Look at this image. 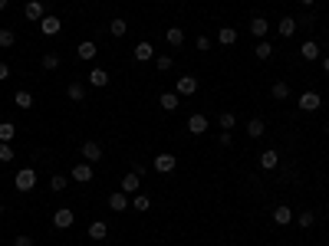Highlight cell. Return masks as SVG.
Listing matches in <instances>:
<instances>
[{"mask_svg":"<svg viewBox=\"0 0 329 246\" xmlns=\"http://www.w3.org/2000/svg\"><path fill=\"white\" fill-rule=\"evenodd\" d=\"M0 214H4V203H0Z\"/></svg>","mask_w":329,"mask_h":246,"instance_id":"7dc6e473","label":"cell"},{"mask_svg":"<svg viewBox=\"0 0 329 246\" xmlns=\"http://www.w3.org/2000/svg\"><path fill=\"white\" fill-rule=\"evenodd\" d=\"M174 92H178L181 98H185V95H194V92H198V79H194V76H178Z\"/></svg>","mask_w":329,"mask_h":246,"instance_id":"7a4b0ae2","label":"cell"},{"mask_svg":"<svg viewBox=\"0 0 329 246\" xmlns=\"http://www.w3.org/2000/svg\"><path fill=\"white\" fill-rule=\"evenodd\" d=\"M300 4H306V7H310V4H313V0H300Z\"/></svg>","mask_w":329,"mask_h":246,"instance_id":"bcb514c9","label":"cell"},{"mask_svg":"<svg viewBox=\"0 0 329 246\" xmlns=\"http://www.w3.org/2000/svg\"><path fill=\"white\" fill-rule=\"evenodd\" d=\"M23 17H26V20H43V17H46L43 0H30V4L23 7Z\"/></svg>","mask_w":329,"mask_h":246,"instance_id":"8992f818","label":"cell"},{"mask_svg":"<svg viewBox=\"0 0 329 246\" xmlns=\"http://www.w3.org/2000/svg\"><path fill=\"white\" fill-rule=\"evenodd\" d=\"M138 184H142V174H125L122 178V194H138Z\"/></svg>","mask_w":329,"mask_h":246,"instance_id":"9c48e42d","label":"cell"},{"mask_svg":"<svg viewBox=\"0 0 329 246\" xmlns=\"http://www.w3.org/2000/svg\"><path fill=\"white\" fill-rule=\"evenodd\" d=\"M89 86H96V89L109 86V73H106V69H99V66H96L93 73H89Z\"/></svg>","mask_w":329,"mask_h":246,"instance_id":"e0dca14e","label":"cell"},{"mask_svg":"<svg viewBox=\"0 0 329 246\" xmlns=\"http://www.w3.org/2000/svg\"><path fill=\"white\" fill-rule=\"evenodd\" d=\"M109 33H112V37H125V33H129V23H125V20H112V23H109Z\"/></svg>","mask_w":329,"mask_h":246,"instance_id":"1f68e13d","label":"cell"},{"mask_svg":"<svg viewBox=\"0 0 329 246\" xmlns=\"http://www.w3.org/2000/svg\"><path fill=\"white\" fill-rule=\"evenodd\" d=\"M13 154H17V151L10 148V142H0V161H7V164H10V161H13Z\"/></svg>","mask_w":329,"mask_h":246,"instance_id":"e575fe53","label":"cell"},{"mask_svg":"<svg viewBox=\"0 0 329 246\" xmlns=\"http://www.w3.org/2000/svg\"><path fill=\"white\" fill-rule=\"evenodd\" d=\"M267 30H270V20L267 17H254V20H250V33H254V37H267Z\"/></svg>","mask_w":329,"mask_h":246,"instance_id":"2e32d148","label":"cell"},{"mask_svg":"<svg viewBox=\"0 0 329 246\" xmlns=\"http://www.w3.org/2000/svg\"><path fill=\"white\" fill-rule=\"evenodd\" d=\"M277 164H280V154H277V151H263V154H260V167H267V171H274Z\"/></svg>","mask_w":329,"mask_h":246,"instance_id":"d4e9b609","label":"cell"},{"mask_svg":"<svg viewBox=\"0 0 329 246\" xmlns=\"http://www.w3.org/2000/svg\"><path fill=\"white\" fill-rule=\"evenodd\" d=\"M165 40H168L171 46H181V43H185V33H181L178 26H168V30H165Z\"/></svg>","mask_w":329,"mask_h":246,"instance_id":"484cf974","label":"cell"},{"mask_svg":"<svg viewBox=\"0 0 329 246\" xmlns=\"http://www.w3.org/2000/svg\"><path fill=\"white\" fill-rule=\"evenodd\" d=\"M13 246H33V236H17Z\"/></svg>","mask_w":329,"mask_h":246,"instance_id":"60d3db41","label":"cell"},{"mask_svg":"<svg viewBox=\"0 0 329 246\" xmlns=\"http://www.w3.org/2000/svg\"><path fill=\"white\" fill-rule=\"evenodd\" d=\"M300 53H303V59H319V43L316 40H306V43L300 46Z\"/></svg>","mask_w":329,"mask_h":246,"instance_id":"44dd1931","label":"cell"},{"mask_svg":"<svg viewBox=\"0 0 329 246\" xmlns=\"http://www.w3.org/2000/svg\"><path fill=\"white\" fill-rule=\"evenodd\" d=\"M13 184H17V191H33V187H37V171H33V167H23V171H17Z\"/></svg>","mask_w":329,"mask_h":246,"instance_id":"6da1fadb","label":"cell"},{"mask_svg":"<svg viewBox=\"0 0 329 246\" xmlns=\"http://www.w3.org/2000/svg\"><path fill=\"white\" fill-rule=\"evenodd\" d=\"M254 56H257V59H270V56H274V46H270L267 40H260V43L254 46Z\"/></svg>","mask_w":329,"mask_h":246,"instance_id":"f1b7e54d","label":"cell"},{"mask_svg":"<svg viewBox=\"0 0 329 246\" xmlns=\"http://www.w3.org/2000/svg\"><path fill=\"white\" fill-rule=\"evenodd\" d=\"M13 30H0V46H13Z\"/></svg>","mask_w":329,"mask_h":246,"instance_id":"ab89813d","label":"cell"},{"mask_svg":"<svg viewBox=\"0 0 329 246\" xmlns=\"http://www.w3.org/2000/svg\"><path fill=\"white\" fill-rule=\"evenodd\" d=\"M43 69H59V56L56 53H43Z\"/></svg>","mask_w":329,"mask_h":246,"instance_id":"8d00e7d4","label":"cell"},{"mask_svg":"<svg viewBox=\"0 0 329 246\" xmlns=\"http://www.w3.org/2000/svg\"><path fill=\"white\" fill-rule=\"evenodd\" d=\"M296 17H280V37H293L296 33Z\"/></svg>","mask_w":329,"mask_h":246,"instance_id":"d6986e66","label":"cell"},{"mask_svg":"<svg viewBox=\"0 0 329 246\" xmlns=\"http://www.w3.org/2000/svg\"><path fill=\"white\" fill-rule=\"evenodd\" d=\"M230 142H234V138H230V131H221V145L230 148Z\"/></svg>","mask_w":329,"mask_h":246,"instance_id":"b9f144b4","label":"cell"},{"mask_svg":"<svg viewBox=\"0 0 329 246\" xmlns=\"http://www.w3.org/2000/svg\"><path fill=\"white\" fill-rule=\"evenodd\" d=\"M270 95H274L277 102L280 98H290V86H286V82H274V86H270Z\"/></svg>","mask_w":329,"mask_h":246,"instance_id":"4dcf8cb0","label":"cell"},{"mask_svg":"<svg viewBox=\"0 0 329 246\" xmlns=\"http://www.w3.org/2000/svg\"><path fill=\"white\" fill-rule=\"evenodd\" d=\"M218 125H221V131H230L237 125V118H234V112H224V115L218 118Z\"/></svg>","mask_w":329,"mask_h":246,"instance_id":"d6a6232c","label":"cell"},{"mask_svg":"<svg viewBox=\"0 0 329 246\" xmlns=\"http://www.w3.org/2000/svg\"><path fill=\"white\" fill-rule=\"evenodd\" d=\"M73 181H79V184H89V181H93V164H89V161L76 164V167H73Z\"/></svg>","mask_w":329,"mask_h":246,"instance_id":"52a82bcc","label":"cell"},{"mask_svg":"<svg viewBox=\"0 0 329 246\" xmlns=\"http://www.w3.org/2000/svg\"><path fill=\"white\" fill-rule=\"evenodd\" d=\"M96 53H99V46H96L93 40H82V43L76 46V56H79V59H96Z\"/></svg>","mask_w":329,"mask_h":246,"instance_id":"ba28073f","label":"cell"},{"mask_svg":"<svg viewBox=\"0 0 329 246\" xmlns=\"http://www.w3.org/2000/svg\"><path fill=\"white\" fill-rule=\"evenodd\" d=\"M79 151H82V158H86L89 164H93V161H99V158H102V148H99V142H86V145L79 148Z\"/></svg>","mask_w":329,"mask_h":246,"instance_id":"30bf717a","label":"cell"},{"mask_svg":"<svg viewBox=\"0 0 329 246\" xmlns=\"http://www.w3.org/2000/svg\"><path fill=\"white\" fill-rule=\"evenodd\" d=\"M174 167H178V158H174V154L162 151V154H158V158H155V171H158V174H171Z\"/></svg>","mask_w":329,"mask_h":246,"instance_id":"277c9868","label":"cell"},{"mask_svg":"<svg viewBox=\"0 0 329 246\" xmlns=\"http://www.w3.org/2000/svg\"><path fill=\"white\" fill-rule=\"evenodd\" d=\"M155 69L158 73H168L171 69V56H155Z\"/></svg>","mask_w":329,"mask_h":246,"instance_id":"74e56055","label":"cell"},{"mask_svg":"<svg viewBox=\"0 0 329 246\" xmlns=\"http://www.w3.org/2000/svg\"><path fill=\"white\" fill-rule=\"evenodd\" d=\"M296 105H300L303 112H316L319 105H323V98H319V92H313V89H310V92H303V95L296 98Z\"/></svg>","mask_w":329,"mask_h":246,"instance_id":"3957f363","label":"cell"},{"mask_svg":"<svg viewBox=\"0 0 329 246\" xmlns=\"http://www.w3.org/2000/svg\"><path fill=\"white\" fill-rule=\"evenodd\" d=\"M66 95L73 98V102H82V98H86V86H82V82H69Z\"/></svg>","mask_w":329,"mask_h":246,"instance_id":"603a6c76","label":"cell"},{"mask_svg":"<svg viewBox=\"0 0 329 246\" xmlns=\"http://www.w3.org/2000/svg\"><path fill=\"white\" fill-rule=\"evenodd\" d=\"M188 131H191V135H204L207 131V118L204 115H191L188 118Z\"/></svg>","mask_w":329,"mask_h":246,"instance_id":"7c38bea8","label":"cell"},{"mask_svg":"<svg viewBox=\"0 0 329 246\" xmlns=\"http://www.w3.org/2000/svg\"><path fill=\"white\" fill-rule=\"evenodd\" d=\"M194 49L207 53V49H211V37H198V40H194Z\"/></svg>","mask_w":329,"mask_h":246,"instance_id":"f35d334b","label":"cell"},{"mask_svg":"<svg viewBox=\"0 0 329 246\" xmlns=\"http://www.w3.org/2000/svg\"><path fill=\"white\" fill-rule=\"evenodd\" d=\"M323 73L329 76V56H323Z\"/></svg>","mask_w":329,"mask_h":246,"instance_id":"ee69618b","label":"cell"},{"mask_svg":"<svg viewBox=\"0 0 329 246\" xmlns=\"http://www.w3.org/2000/svg\"><path fill=\"white\" fill-rule=\"evenodd\" d=\"M158 102H162L165 112H174V109L181 105V95H178V92H162V98H158Z\"/></svg>","mask_w":329,"mask_h":246,"instance_id":"ac0fdd59","label":"cell"},{"mask_svg":"<svg viewBox=\"0 0 329 246\" xmlns=\"http://www.w3.org/2000/svg\"><path fill=\"white\" fill-rule=\"evenodd\" d=\"M313 220H316V217H313V210H303V214L296 217V223H300L303 230H310V227H313Z\"/></svg>","mask_w":329,"mask_h":246,"instance_id":"836d02e7","label":"cell"},{"mask_svg":"<svg viewBox=\"0 0 329 246\" xmlns=\"http://www.w3.org/2000/svg\"><path fill=\"white\" fill-rule=\"evenodd\" d=\"M59 17H43V20H40V30H43L46 33V37H56V33H59Z\"/></svg>","mask_w":329,"mask_h":246,"instance_id":"4fadbf2b","label":"cell"},{"mask_svg":"<svg viewBox=\"0 0 329 246\" xmlns=\"http://www.w3.org/2000/svg\"><path fill=\"white\" fill-rule=\"evenodd\" d=\"M263 131H267V125H263L260 118H250V122H247V135H250V138H260Z\"/></svg>","mask_w":329,"mask_h":246,"instance_id":"4316f807","label":"cell"},{"mask_svg":"<svg viewBox=\"0 0 329 246\" xmlns=\"http://www.w3.org/2000/svg\"><path fill=\"white\" fill-rule=\"evenodd\" d=\"M7 4H10V0H0V10H7Z\"/></svg>","mask_w":329,"mask_h":246,"instance_id":"f6af8a7d","label":"cell"},{"mask_svg":"<svg viewBox=\"0 0 329 246\" xmlns=\"http://www.w3.org/2000/svg\"><path fill=\"white\" fill-rule=\"evenodd\" d=\"M290 220H293V210L286 207V203H280V207L274 210V223H277V227H286Z\"/></svg>","mask_w":329,"mask_h":246,"instance_id":"5bb4252c","label":"cell"},{"mask_svg":"<svg viewBox=\"0 0 329 246\" xmlns=\"http://www.w3.org/2000/svg\"><path fill=\"white\" fill-rule=\"evenodd\" d=\"M66 184H69V178H63V174H56V178H50V187H53L56 194H59V191H66Z\"/></svg>","mask_w":329,"mask_h":246,"instance_id":"d590c367","label":"cell"},{"mask_svg":"<svg viewBox=\"0 0 329 246\" xmlns=\"http://www.w3.org/2000/svg\"><path fill=\"white\" fill-rule=\"evenodd\" d=\"M132 207H135L138 214H145V210L152 207V197H145V194H132Z\"/></svg>","mask_w":329,"mask_h":246,"instance_id":"83f0119b","label":"cell"},{"mask_svg":"<svg viewBox=\"0 0 329 246\" xmlns=\"http://www.w3.org/2000/svg\"><path fill=\"white\" fill-rule=\"evenodd\" d=\"M218 43L221 46H234L237 43V30H234V26H221V30H218Z\"/></svg>","mask_w":329,"mask_h":246,"instance_id":"9a60e30c","label":"cell"},{"mask_svg":"<svg viewBox=\"0 0 329 246\" xmlns=\"http://www.w3.org/2000/svg\"><path fill=\"white\" fill-rule=\"evenodd\" d=\"M132 56H135V62H148V59H155V46L152 43H138Z\"/></svg>","mask_w":329,"mask_h":246,"instance_id":"8fae6325","label":"cell"},{"mask_svg":"<svg viewBox=\"0 0 329 246\" xmlns=\"http://www.w3.org/2000/svg\"><path fill=\"white\" fill-rule=\"evenodd\" d=\"M109 207H112V210H125V207H132V200H129L122 191H115V194L109 197Z\"/></svg>","mask_w":329,"mask_h":246,"instance_id":"7402d4cb","label":"cell"},{"mask_svg":"<svg viewBox=\"0 0 329 246\" xmlns=\"http://www.w3.org/2000/svg\"><path fill=\"white\" fill-rule=\"evenodd\" d=\"M89 236H93V240H106V236H109V227L102 220H93V223H89Z\"/></svg>","mask_w":329,"mask_h":246,"instance_id":"ffe728a7","label":"cell"},{"mask_svg":"<svg viewBox=\"0 0 329 246\" xmlns=\"http://www.w3.org/2000/svg\"><path fill=\"white\" fill-rule=\"evenodd\" d=\"M13 135H17V125L13 122H0V142H13Z\"/></svg>","mask_w":329,"mask_h":246,"instance_id":"f546056e","label":"cell"},{"mask_svg":"<svg viewBox=\"0 0 329 246\" xmlns=\"http://www.w3.org/2000/svg\"><path fill=\"white\" fill-rule=\"evenodd\" d=\"M73 220H76V217H73V210H69V207H59L53 214V227L56 230H69V227H73Z\"/></svg>","mask_w":329,"mask_h":246,"instance_id":"5b68a950","label":"cell"},{"mask_svg":"<svg viewBox=\"0 0 329 246\" xmlns=\"http://www.w3.org/2000/svg\"><path fill=\"white\" fill-rule=\"evenodd\" d=\"M7 76H10V66H7V62H0V82H4Z\"/></svg>","mask_w":329,"mask_h":246,"instance_id":"7bdbcfd3","label":"cell"},{"mask_svg":"<svg viewBox=\"0 0 329 246\" xmlns=\"http://www.w3.org/2000/svg\"><path fill=\"white\" fill-rule=\"evenodd\" d=\"M13 102H17V109H33V95L26 92V89H20V92H13Z\"/></svg>","mask_w":329,"mask_h":246,"instance_id":"cb8c5ba5","label":"cell"}]
</instances>
